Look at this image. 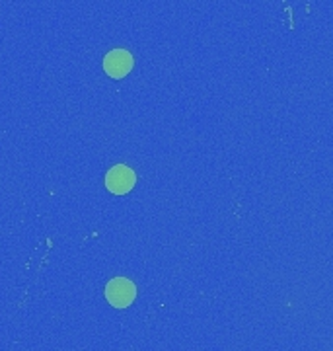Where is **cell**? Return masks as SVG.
Here are the masks:
<instances>
[{
	"label": "cell",
	"mask_w": 333,
	"mask_h": 351,
	"mask_svg": "<svg viewBox=\"0 0 333 351\" xmlns=\"http://www.w3.org/2000/svg\"><path fill=\"white\" fill-rule=\"evenodd\" d=\"M136 297L135 283L127 277H115L106 285V299L115 308H127Z\"/></svg>",
	"instance_id": "obj_1"
},
{
	"label": "cell",
	"mask_w": 333,
	"mask_h": 351,
	"mask_svg": "<svg viewBox=\"0 0 333 351\" xmlns=\"http://www.w3.org/2000/svg\"><path fill=\"white\" fill-rule=\"evenodd\" d=\"M136 174L125 164L113 166L106 176V188L110 189L113 195H125L135 188Z\"/></svg>",
	"instance_id": "obj_2"
},
{
	"label": "cell",
	"mask_w": 333,
	"mask_h": 351,
	"mask_svg": "<svg viewBox=\"0 0 333 351\" xmlns=\"http://www.w3.org/2000/svg\"><path fill=\"white\" fill-rule=\"evenodd\" d=\"M133 69V55L125 49H113L103 59V71L111 78H125Z\"/></svg>",
	"instance_id": "obj_3"
}]
</instances>
